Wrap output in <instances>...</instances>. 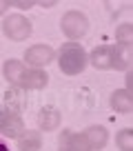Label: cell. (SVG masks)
<instances>
[{
  "instance_id": "obj_19",
  "label": "cell",
  "mask_w": 133,
  "mask_h": 151,
  "mask_svg": "<svg viewBox=\"0 0 133 151\" xmlns=\"http://www.w3.org/2000/svg\"><path fill=\"white\" fill-rule=\"evenodd\" d=\"M0 122H2V111H0Z\"/></svg>"
},
{
  "instance_id": "obj_1",
  "label": "cell",
  "mask_w": 133,
  "mask_h": 151,
  "mask_svg": "<svg viewBox=\"0 0 133 151\" xmlns=\"http://www.w3.org/2000/svg\"><path fill=\"white\" fill-rule=\"evenodd\" d=\"M58 62H60V69L66 76H76L87 67V53L80 45L66 42L58 49Z\"/></svg>"
},
{
  "instance_id": "obj_10",
  "label": "cell",
  "mask_w": 133,
  "mask_h": 151,
  "mask_svg": "<svg viewBox=\"0 0 133 151\" xmlns=\"http://www.w3.org/2000/svg\"><path fill=\"white\" fill-rule=\"evenodd\" d=\"M111 107L120 113H129L131 111V91H124V89H118L111 93Z\"/></svg>"
},
{
  "instance_id": "obj_8",
  "label": "cell",
  "mask_w": 133,
  "mask_h": 151,
  "mask_svg": "<svg viewBox=\"0 0 133 151\" xmlns=\"http://www.w3.org/2000/svg\"><path fill=\"white\" fill-rule=\"evenodd\" d=\"M53 58V51L49 47H44V45H40V47H31L27 51V62L33 67H42L47 65V62H51Z\"/></svg>"
},
{
  "instance_id": "obj_6",
  "label": "cell",
  "mask_w": 133,
  "mask_h": 151,
  "mask_svg": "<svg viewBox=\"0 0 133 151\" xmlns=\"http://www.w3.org/2000/svg\"><path fill=\"white\" fill-rule=\"evenodd\" d=\"M0 131L9 138H18L22 133V118L18 113L9 111L7 116H2V122H0Z\"/></svg>"
},
{
  "instance_id": "obj_2",
  "label": "cell",
  "mask_w": 133,
  "mask_h": 151,
  "mask_svg": "<svg viewBox=\"0 0 133 151\" xmlns=\"http://www.w3.org/2000/svg\"><path fill=\"white\" fill-rule=\"evenodd\" d=\"M5 33L9 38H14V40H22V38H27L31 33V24L22 16H11L5 22Z\"/></svg>"
},
{
  "instance_id": "obj_9",
  "label": "cell",
  "mask_w": 133,
  "mask_h": 151,
  "mask_svg": "<svg viewBox=\"0 0 133 151\" xmlns=\"http://www.w3.org/2000/svg\"><path fill=\"white\" fill-rule=\"evenodd\" d=\"M111 56H113V49H111L109 45H102V47L93 49L91 62H93V67H98V69H107V67H111Z\"/></svg>"
},
{
  "instance_id": "obj_7",
  "label": "cell",
  "mask_w": 133,
  "mask_h": 151,
  "mask_svg": "<svg viewBox=\"0 0 133 151\" xmlns=\"http://www.w3.org/2000/svg\"><path fill=\"white\" fill-rule=\"evenodd\" d=\"M131 62V42H118L113 47V56H111V65L115 69H127Z\"/></svg>"
},
{
  "instance_id": "obj_5",
  "label": "cell",
  "mask_w": 133,
  "mask_h": 151,
  "mask_svg": "<svg viewBox=\"0 0 133 151\" xmlns=\"http://www.w3.org/2000/svg\"><path fill=\"white\" fill-rule=\"evenodd\" d=\"M18 82L22 87H27V89H42V87H47L49 76L44 73V71H40V69H33V71H24Z\"/></svg>"
},
{
  "instance_id": "obj_18",
  "label": "cell",
  "mask_w": 133,
  "mask_h": 151,
  "mask_svg": "<svg viewBox=\"0 0 133 151\" xmlns=\"http://www.w3.org/2000/svg\"><path fill=\"white\" fill-rule=\"evenodd\" d=\"M0 151H9V147H7V142L0 138Z\"/></svg>"
},
{
  "instance_id": "obj_4",
  "label": "cell",
  "mask_w": 133,
  "mask_h": 151,
  "mask_svg": "<svg viewBox=\"0 0 133 151\" xmlns=\"http://www.w3.org/2000/svg\"><path fill=\"white\" fill-rule=\"evenodd\" d=\"M62 29H64L66 36L71 38H80L87 31V18L82 14H66L62 20Z\"/></svg>"
},
{
  "instance_id": "obj_14",
  "label": "cell",
  "mask_w": 133,
  "mask_h": 151,
  "mask_svg": "<svg viewBox=\"0 0 133 151\" xmlns=\"http://www.w3.org/2000/svg\"><path fill=\"white\" fill-rule=\"evenodd\" d=\"M5 102H7V107H9L14 113H18L20 109H22V104H24L22 91H20V89H9V91L5 93Z\"/></svg>"
},
{
  "instance_id": "obj_16",
  "label": "cell",
  "mask_w": 133,
  "mask_h": 151,
  "mask_svg": "<svg viewBox=\"0 0 133 151\" xmlns=\"http://www.w3.org/2000/svg\"><path fill=\"white\" fill-rule=\"evenodd\" d=\"M118 145L122 151H131V129H124L118 138Z\"/></svg>"
},
{
  "instance_id": "obj_12",
  "label": "cell",
  "mask_w": 133,
  "mask_h": 151,
  "mask_svg": "<svg viewBox=\"0 0 133 151\" xmlns=\"http://www.w3.org/2000/svg\"><path fill=\"white\" fill-rule=\"evenodd\" d=\"M38 122H40L42 129H56L58 124H60V111L53 109V107H44L42 111H40Z\"/></svg>"
},
{
  "instance_id": "obj_13",
  "label": "cell",
  "mask_w": 133,
  "mask_h": 151,
  "mask_svg": "<svg viewBox=\"0 0 133 151\" xmlns=\"http://www.w3.org/2000/svg\"><path fill=\"white\" fill-rule=\"evenodd\" d=\"M84 136H87V140H89V145L93 147V149L104 147V142H107V131H104L102 127H91V129H87Z\"/></svg>"
},
{
  "instance_id": "obj_17",
  "label": "cell",
  "mask_w": 133,
  "mask_h": 151,
  "mask_svg": "<svg viewBox=\"0 0 133 151\" xmlns=\"http://www.w3.org/2000/svg\"><path fill=\"white\" fill-rule=\"evenodd\" d=\"M118 38L120 42H131V24H122L118 31Z\"/></svg>"
},
{
  "instance_id": "obj_11",
  "label": "cell",
  "mask_w": 133,
  "mask_h": 151,
  "mask_svg": "<svg viewBox=\"0 0 133 151\" xmlns=\"http://www.w3.org/2000/svg\"><path fill=\"white\" fill-rule=\"evenodd\" d=\"M42 145V138L38 131H24L22 138L18 140V149L20 151H38Z\"/></svg>"
},
{
  "instance_id": "obj_3",
  "label": "cell",
  "mask_w": 133,
  "mask_h": 151,
  "mask_svg": "<svg viewBox=\"0 0 133 151\" xmlns=\"http://www.w3.org/2000/svg\"><path fill=\"white\" fill-rule=\"evenodd\" d=\"M60 149L62 151H91V145L84 133H76L73 136L71 131H64L60 138Z\"/></svg>"
},
{
  "instance_id": "obj_15",
  "label": "cell",
  "mask_w": 133,
  "mask_h": 151,
  "mask_svg": "<svg viewBox=\"0 0 133 151\" xmlns=\"http://www.w3.org/2000/svg\"><path fill=\"white\" fill-rule=\"evenodd\" d=\"M22 73H24L22 62H18V60H9V62H5V78H7V80L18 82Z\"/></svg>"
}]
</instances>
